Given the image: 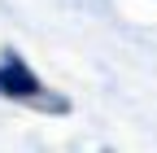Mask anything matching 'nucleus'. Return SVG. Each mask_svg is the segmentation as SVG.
<instances>
[{
    "mask_svg": "<svg viewBox=\"0 0 157 153\" xmlns=\"http://www.w3.org/2000/svg\"><path fill=\"white\" fill-rule=\"evenodd\" d=\"M0 96H17V101H35V105H48V109H61V101L44 96L39 79L22 66V57H13V53L0 57Z\"/></svg>",
    "mask_w": 157,
    "mask_h": 153,
    "instance_id": "f257e3e1",
    "label": "nucleus"
}]
</instances>
